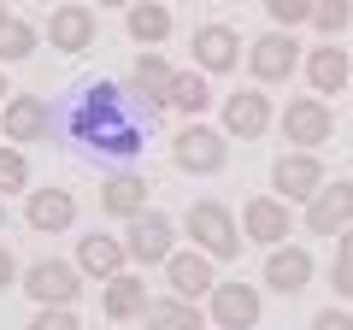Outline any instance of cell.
Wrapping results in <instances>:
<instances>
[{
	"label": "cell",
	"mask_w": 353,
	"mask_h": 330,
	"mask_svg": "<svg viewBox=\"0 0 353 330\" xmlns=\"http://www.w3.org/2000/svg\"><path fill=\"white\" fill-rule=\"evenodd\" d=\"M101 213L106 218H141L148 213V177H136V171L106 177L101 183Z\"/></svg>",
	"instance_id": "44dd1931"
},
{
	"label": "cell",
	"mask_w": 353,
	"mask_h": 330,
	"mask_svg": "<svg viewBox=\"0 0 353 330\" xmlns=\"http://www.w3.org/2000/svg\"><path fill=\"white\" fill-rule=\"evenodd\" d=\"M24 295L41 301V307H77L83 271H77V260H36V266L24 271Z\"/></svg>",
	"instance_id": "5b68a950"
},
{
	"label": "cell",
	"mask_w": 353,
	"mask_h": 330,
	"mask_svg": "<svg viewBox=\"0 0 353 330\" xmlns=\"http://www.w3.org/2000/svg\"><path fill=\"white\" fill-rule=\"evenodd\" d=\"M183 224H189V236H194L201 254H212V260H236L241 254V218L230 213L224 201H194Z\"/></svg>",
	"instance_id": "7a4b0ae2"
},
{
	"label": "cell",
	"mask_w": 353,
	"mask_h": 330,
	"mask_svg": "<svg viewBox=\"0 0 353 330\" xmlns=\"http://www.w3.org/2000/svg\"><path fill=\"white\" fill-rule=\"evenodd\" d=\"M30 53H36V24L12 18V24L0 30V59H30Z\"/></svg>",
	"instance_id": "83f0119b"
},
{
	"label": "cell",
	"mask_w": 353,
	"mask_h": 330,
	"mask_svg": "<svg viewBox=\"0 0 353 330\" xmlns=\"http://www.w3.org/2000/svg\"><path fill=\"white\" fill-rule=\"evenodd\" d=\"M0 230H6V206H0Z\"/></svg>",
	"instance_id": "f35d334b"
},
{
	"label": "cell",
	"mask_w": 353,
	"mask_h": 330,
	"mask_svg": "<svg viewBox=\"0 0 353 330\" xmlns=\"http://www.w3.org/2000/svg\"><path fill=\"white\" fill-rule=\"evenodd\" d=\"M277 124H283V142H294V153H318V142H330L336 118H330V106L318 95H294Z\"/></svg>",
	"instance_id": "277c9868"
},
{
	"label": "cell",
	"mask_w": 353,
	"mask_h": 330,
	"mask_svg": "<svg viewBox=\"0 0 353 330\" xmlns=\"http://www.w3.org/2000/svg\"><path fill=\"white\" fill-rule=\"evenodd\" d=\"M330 278H336V295H341V301H353V266H341V260H336Z\"/></svg>",
	"instance_id": "d6a6232c"
},
{
	"label": "cell",
	"mask_w": 353,
	"mask_h": 330,
	"mask_svg": "<svg viewBox=\"0 0 353 330\" xmlns=\"http://www.w3.org/2000/svg\"><path fill=\"white\" fill-rule=\"evenodd\" d=\"M171 77H176V71H171V65L159 59V48H153V53H141V59L130 65V89L141 95V106L165 113V89H171Z\"/></svg>",
	"instance_id": "603a6c76"
},
{
	"label": "cell",
	"mask_w": 353,
	"mask_h": 330,
	"mask_svg": "<svg viewBox=\"0 0 353 330\" xmlns=\"http://www.w3.org/2000/svg\"><path fill=\"white\" fill-rule=\"evenodd\" d=\"M324 159L318 153H283L277 165H271V189H277V201H312L318 189H324Z\"/></svg>",
	"instance_id": "8992f818"
},
{
	"label": "cell",
	"mask_w": 353,
	"mask_h": 330,
	"mask_svg": "<svg viewBox=\"0 0 353 330\" xmlns=\"http://www.w3.org/2000/svg\"><path fill=\"white\" fill-rule=\"evenodd\" d=\"M0 124H6V142H41L53 130V106L41 101V95H12L6 101V113H0Z\"/></svg>",
	"instance_id": "5bb4252c"
},
{
	"label": "cell",
	"mask_w": 353,
	"mask_h": 330,
	"mask_svg": "<svg viewBox=\"0 0 353 330\" xmlns=\"http://www.w3.org/2000/svg\"><path fill=\"white\" fill-rule=\"evenodd\" d=\"M294 59H301L294 30H265L259 41H248V71L259 77V83H283V77H294Z\"/></svg>",
	"instance_id": "ba28073f"
},
{
	"label": "cell",
	"mask_w": 353,
	"mask_h": 330,
	"mask_svg": "<svg viewBox=\"0 0 353 330\" xmlns=\"http://www.w3.org/2000/svg\"><path fill=\"white\" fill-rule=\"evenodd\" d=\"M206 101H212V89H206V71H176V77H171V89H165V106H176V113H189V118H201Z\"/></svg>",
	"instance_id": "d4e9b609"
},
{
	"label": "cell",
	"mask_w": 353,
	"mask_h": 330,
	"mask_svg": "<svg viewBox=\"0 0 353 330\" xmlns=\"http://www.w3.org/2000/svg\"><path fill=\"white\" fill-rule=\"evenodd\" d=\"M347 24H353V0H312V30L324 41H336Z\"/></svg>",
	"instance_id": "4316f807"
},
{
	"label": "cell",
	"mask_w": 353,
	"mask_h": 330,
	"mask_svg": "<svg viewBox=\"0 0 353 330\" xmlns=\"http://www.w3.org/2000/svg\"><path fill=\"white\" fill-rule=\"evenodd\" d=\"M48 41L59 53H88V48H94V12H88V6H53Z\"/></svg>",
	"instance_id": "ffe728a7"
},
{
	"label": "cell",
	"mask_w": 353,
	"mask_h": 330,
	"mask_svg": "<svg viewBox=\"0 0 353 330\" xmlns=\"http://www.w3.org/2000/svg\"><path fill=\"white\" fill-rule=\"evenodd\" d=\"M6 24H12V6H6V0H0V30H6Z\"/></svg>",
	"instance_id": "d590c367"
},
{
	"label": "cell",
	"mask_w": 353,
	"mask_h": 330,
	"mask_svg": "<svg viewBox=\"0 0 353 330\" xmlns=\"http://www.w3.org/2000/svg\"><path fill=\"white\" fill-rule=\"evenodd\" d=\"M312 330H353V318L341 313V307H324V313L312 318Z\"/></svg>",
	"instance_id": "1f68e13d"
},
{
	"label": "cell",
	"mask_w": 353,
	"mask_h": 330,
	"mask_svg": "<svg viewBox=\"0 0 353 330\" xmlns=\"http://www.w3.org/2000/svg\"><path fill=\"white\" fill-rule=\"evenodd\" d=\"M312 254H306V248H289V242H283V248H271V260H265V289H277V295H301L306 283H312Z\"/></svg>",
	"instance_id": "ac0fdd59"
},
{
	"label": "cell",
	"mask_w": 353,
	"mask_h": 330,
	"mask_svg": "<svg viewBox=\"0 0 353 330\" xmlns=\"http://www.w3.org/2000/svg\"><path fill=\"white\" fill-rule=\"evenodd\" d=\"M24 218H30V230H41V236H59V230L77 224V195L71 189H30Z\"/></svg>",
	"instance_id": "2e32d148"
},
{
	"label": "cell",
	"mask_w": 353,
	"mask_h": 330,
	"mask_svg": "<svg viewBox=\"0 0 353 330\" xmlns=\"http://www.w3.org/2000/svg\"><path fill=\"white\" fill-rule=\"evenodd\" d=\"M148 330H201V307L183 301V295H165L148 307Z\"/></svg>",
	"instance_id": "484cf974"
},
{
	"label": "cell",
	"mask_w": 353,
	"mask_h": 330,
	"mask_svg": "<svg viewBox=\"0 0 353 330\" xmlns=\"http://www.w3.org/2000/svg\"><path fill=\"white\" fill-rule=\"evenodd\" d=\"M12 278H18V260L0 248V289H12Z\"/></svg>",
	"instance_id": "836d02e7"
},
{
	"label": "cell",
	"mask_w": 353,
	"mask_h": 330,
	"mask_svg": "<svg viewBox=\"0 0 353 330\" xmlns=\"http://www.w3.org/2000/svg\"><path fill=\"white\" fill-rule=\"evenodd\" d=\"M265 12L277 18V30H301L312 24V0H265Z\"/></svg>",
	"instance_id": "f546056e"
},
{
	"label": "cell",
	"mask_w": 353,
	"mask_h": 330,
	"mask_svg": "<svg viewBox=\"0 0 353 330\" xmlns=\"http://www.w3.org/2000/svg\"><path fill=\"white\" fill-rule=\"evenodd\" d=\"M148 307H153L148 301V283H141L136 271H118V278L101 289V313L106 318H148Z\"/></svg>",
	"instance_id": "7402d4cb"
},
{
	"label": "cell",
	"mask_w": 353,
	"mask_h": 330,
	"mask_svg": "<svg viewBox=\"0 0 353 330\" xmlns=\"http://www.w3.org/2000/svg\"><path fill=\"white\" fill-rule=\"evenodd\" d=\"M0 113H6V77H0Z\"/></svg>",
	"instance_id": "8d00e7d4"
},
{
	"label": "cell",
	"mask_w": 353,
	"mask_h": 330,
	"mask_svg": "<svg viewBox=\"0 0 353 330\" xmlns=\"http://www.w3.org/2000/svg\"><path fill=\"white\" fill-rule=\"evenodd\" d=\"M347 224H353V183L336 177V183H324V189L306 201V230H312V236H341Z\"/></svg>",
	"instance_id": "9c48e42d"
},
{
	"label": "cell",
	"mask_w": 353,
	"mask_h": 330,
	"mask_svg": "<svg viewBox=\"0 0 353 330\" xmlns=\"http://www.w3.org/2000/svg\"><path fill=\"white\" fill-rule=\"evenodd\" d=\"M124 30H130V41H141V48L153 53L165 36H171V6H165V0H136L130 18H124Z\"/></svg>",
	"instance_id": "cb8c5ba5"
},
{
	"label": "cell",
	"mask_w": 353,
	"mask_h": 330,
	"mask_svg": "<svg viewBox=\"0 0 353 330\" xmlns=\"http://www.w3.org/2000/svg\"><path fill=\"white\" fill-rule=\"evenodd\" d=\"M171 159L183 165L189 177H212V171H224V159H230V136L194 118V124H183V130H176V142H171Z\"/></svg>",
	"instance_id": "3957f363"
},
{
	"label": "cell",
	"mask_w": 353,
	"mask_h": 330,
	"mask_svg": "<svg viewBox=\"0 0 353 330\" xmlns=\"http://www.w3.org/2000/svg\"><path fill=\"white\" fill-rule=\"evenodd\" d=\"M289 230H294L289 201H277V195H253V201L241 206V236L259 242V248H283V242H289Z\"/></svg>",
	"instance_id": "52a82bcc"
},
{
	"label": "cell",
	"mask_w": 353,
	"mask_h": 330,
	"mask_svg": "<svg viewBox=\"0 0 353 330\" xmlns=\"http://www.w3.org/2000/svg\"><path fill=\"white\" fill-rule=\"evenodd\" d=\"M336 242H341V248H336V260H341V266H353V224H347V230H341V236H336Z\"/></svg>",
	"instance_id": "e575fe53"
},
{
	"label": "cell",
	"mask_w": 353,
	"mask_h": 330,
	"mask_svg": "<svg viewBox=\"0 0 353 330\" xmlns=\"http://www.w3.org/2000/svg\"><path fill=\"white\" fill-rule=\"evenodd\" d=\"M130 95L136 89H118L106 77L83 83L77 101L65 106V130H71L77 148L112 153V159H136V153L148 148V118L159 124V113H153V106H130Z\"/></svg>",
	"instance_id": "6da1fadb"
},
{
	"label": "cell",
	"mask_w": 353,
	"mask_h": 330,
	"mask_svg": "<svg viewBox=\"0 0 353 330\" xmlns=\"http://www.w3.org/2000/svg\"><path fill=\"white\" fill-rule=\"evenodd\" d=\"M124 248H130V260H136V266H165V260L176 254V230H171V218H159V213L130 218Z\"/></svg>",
	"instance_id": "30bf717a"
},
{
	"label": "cell",
	"mask_w": 353,
	"mask_h": 330,
	"mask_svg": "<svg viewBox=\"0 0 353 330\" xmlns=\"http://www.w3.org/2000/svg\"><path fill=\"white\" fill-rule=\"evenodd\" d=\"M106 6H136V0H106Z\"/></svg>",
	"instance_id": "74e56055"
},
{
	"label": "cell",
	"mask_w": 353,
	"mask_h": 330,
	"mask_svg": "<svg viewBox=\"0 0 353 330\" xmlns=\"http://www.w3.org/2000/svg\"><path fill=\"white\" fill-rule=\"evenodd\" d=\"M306 83H312L318 95H341V89H353V59H347V48H336V41L312 48V53H306Z\"/></svg>",
	"instance_id": "d6986e66"
},
{
	"label": "cell",
	"mask_w": 353,
	"mask_h": 330,
	"mask_svg": "<svg viewBox=\"0 0 353 330\" xmlns=\"http://www.w3.org/2000/svg\"><path fill=\"white\" fill-rule=\"evenodd\" d=\"M206 307H212V318L224 330H253L259 324V289L253 283H218Z\"/></svg>",
	"instance_id": "e0dca14e"
},
{
	"label": "cell",
	"mask_w": 353,
	"mask_h": 330,
	"mask_svg": "<svg viewBox=\"0 0 353 330\" xmlns=\"http://www.w3.org/2000/svg\"><path fill=\"white\" fill-rule=\"evenodd\" d=\"M236 65H241V36L230 24H201L194 30V71L224 77V71H236Z\"/></svg>",
	"instance_id": "8fae6325"
},
{
	"label": "cell",
	"mask_w": 353,
	"mask_h": 330,
	"mask_svg": "<svg viewBox=\"0 0 353 330\" xmlns=\"http://www.w3.org/2000/svg\"><path fill=\"white\" fill-rule=\"evenodd\" d=\"M124 260H130V248H124V236H83L77 242V271L83 278H94V283H112L118 271H124Z\"/></svg>",
	"instance_id": "9a60e30c"
},
{
	"label": "cell",
	"mask_w": 353,
	"mask_h": 330,
	"mask_svg": "<svg viewBox=\"0 0 353 330\" xmlns=\"http://www.w3.org/2000/svg\"><path fill=\"white\" fill-rule=\"evenodd\" d=\"M165 283H171V295H183V301H201V295L218 289L212 278V254H201V248H189V254H171L165 260Z\"/></svg>",
	"instance_id": "4fadbf2b"
},
{
	"label": "cell",
	"mask_w": 353,
	"mask_h": 330,
	"mask_svg": "<svg viewBox=\"0 0 353 330\" xmlns=\"http://www.w3.org/2000/svg\"><path fill=\"white\" fill-rule=\"evenodd\" d=\"M30 183V159H24V148H0V195H12V189H24Z\"/></svg>",
	"instance_id": "f1b7e54d"
},
{
	"label": "cell",
	"mask_w": 353,
	"mask_h": 330,
	"mask_svg": "<svg viewBox=\"0 0 353 330\" xmlns=\"http://www.w3.org/2000/svg\"><path fill=\"white\" fill-rule=\"evenodd\" d=\"M24 330H83V324H77V313H71V307H41V313L30 318Z\"/></svg>",
	"instance_id": "4dcf8cb0"
},
{
	"label": "cell",
	"mask_w": 353,
	"mask_h": 330,
	"mask_svg": "<svg viewBox=\"0 0 353 330\" xmlns=\"http://www.w3.org/2000/svg\"><path fill=\"white\" fill-rule=\"evenodd\" d=\"M265 130H271V95H259V89L224 95V136L230 142H253Z\"/></svg>",
	"instance_id": "7c38bea8"
}]
</instances>
